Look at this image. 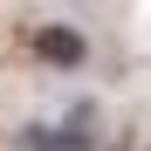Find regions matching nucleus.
Segmentation results:
<instances>
[{"label":"nucleus","mask_w":151,"mask_h":151,"mask_svg":"<svg viewBox=\"0 0 151 151\" xmlns=\"http://www.w3.org/2000/svg\"><path fill=\"white\" fill-rule=\"evenodd\" d=\"M14 151H69V144H62L55 124H21V131H14Z\"/></svg>","instance_id":"nucleus-3"},{"label":"nucleus","mask_w":151,"mask_h":151,"mask_svg":"<svg viewBox=\"0 0 151 151\" xmlns=\"http://www.w3.org/2000/svg\"><path fill=\"white\" fill-rule=\"evenodd\" d=\"M55 131H62V144H69V151H89V144H96V103H76Z\"/></svg>","instance_id":"nucleus-2"},{"label":"nucleus","mask_w":151,"mask_h":151,"mask_svg":"<svg viewBox=\"0 0 151 151\" xmlns=\"http://www.w3.org/2000/svg\"><path fill=\"white\" fill-rule=\"evenodd\" d=\"M35 62L41 69H83L89 62V35L69 28V21H48V28H35Z\"/></svg>","instance_id":"nucleus-1"}]
</instances>
